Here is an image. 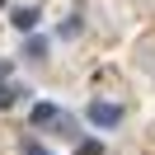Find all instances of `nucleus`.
I'll use <instances>...</instances> for the list:
<instances>
[{"instance_id":"nucleus-5","label":"nucleus","mask_w":155,"mask_h":155,"mask_svg":"<svg viewBox=\"0 0 155 155\" xmlns=\"http://www.w3.org/2000/svg\"><path fill=\"white\" fill-rule=\"evenodd\" d=\"M24 57H38V61H42V57H47V42H38V38H33L28 47H24Z\"/></svg>"},{"instance_id":"nucleus-1","label":"nucleus","mask_w":155,"mask_h":155,"mask_svg":"<svg viewBox=\"0 0 155 155\" xmlns=\"http://www.w3.org/2000/svg\"><path fill=\"white\" fill-rule=\"evenodd\" d=\"M33 127H52L57 136H75V117H66L57 104H33Z\"/></svg>"},{"instance_id":"nucleus-2","label":"nucleus","mask_w":155,"mask_h":155,"mask_svg":"<svg viewBox=\"0 0 155 155\" xmlns=\"http://www.w3.org/2000/svg\"><path fill=\"white\" fill-rule=\"evenodd\" d=\"M89 122L94 127H117L122 122V108L117 104H89Z\"/></svg>"},{"instance_id":"nucleus-3","label":"nucleus","mask_w":155,"mask_h":155,"mask_svg":"<svg viewBox=\"0 0 155 155\" xmlns=\"http://www.w3.org/2000/svg\"><path fill=\"white\" fill-rule=\"evenodd\" d=\"M38 19H42V14L33 10V5H19V10L10 14V24H14V28H24V33H28V28H33V24H38Z\"/></svg>"},{"instance_id":"nucleus-6","label":"nucleus","mask_w":155,"mask_h":155,"mask_svg":"<svg viewBox=\"0 0 155 155\" xmlns=\"http://www.w3.org/2000/svg\"><path fill=\"white\" fill-rule=\"evenodd\" d=\"M75 155H104V146H99V141H80Z\"/></svg>"},{"instance_id":"nucleus-7","label":"nucleus","mask_w":155,"mask_h":155,"mask_svg":"<svg viewBox=\"0 0 155 155\" xmlns=\"http://www.w3.org/2000/svg\"><path fill=\"white\" fill-rule=\"evenodd\" d=\"M24 155H52V150H42L38 141H28V146H24Z\"/></svg>"},{"instance_id":"nucleus-4","label":"nucleus","mask_w":155,"mask_h":155,"mask_svg":"<svg viewBox=\"0 0 155 155\" xmlns=\"http://www.w3.org/2000/svg\"><path fill=\"white\" fill-rule=\"evenodd\" d=\"M19 94H24L19 85H0V108H10V104H19Z\"/></svg>"}]
</instances>
